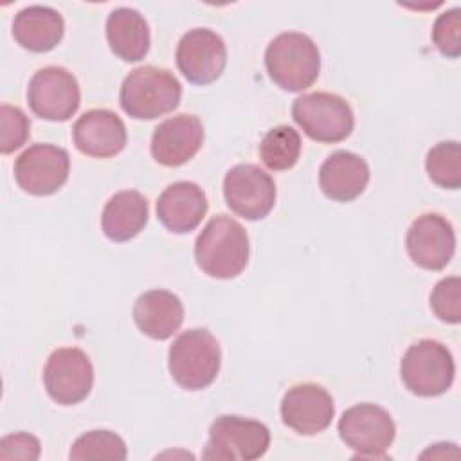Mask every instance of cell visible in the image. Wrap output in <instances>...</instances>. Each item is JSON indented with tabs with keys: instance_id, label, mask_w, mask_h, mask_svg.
I'll return each mask as SVG.
<instances>
[{
	"instance_id": "6da1fadb",
	"label": "cell",
	"mask_w": 461,
	"mask_h": 461,
	"mask_svg": "<svg viewBox=\"0 0 461 461\" xmlns=\"http://www.w3.org/2000/svg\"><path fill=\"white\" fill-rule=\"evenodd\" d=\"M247 230L230 216L218 214L207 221L194 243L198 268L214 279H232L249 263Z\"/></svg>"
},
{
	"instance_id": "7a4b0ae2",
	"label": "cell",
	"mask_w": 461,
	"mask_h": 461,
	"mask_svg": "<svg viewBox=\"0 0 461 461\" xmlns=\"http://www.w3.org/2000/svg\"><path fill=\"white\" fill-rule=\"evenodd\" d=\"M221 366V349L218 340L205 328L182 331L167 353V369L171 378L187 391L209 387Z\"/></svg>"
},
{
	"instance_id": "3957f363",
	"label": "cell",
	"mask_w": 461,
	"mask_h": 461,
	"mask_svg": "<svg viewBox=\"0 0 461 461\" xmlns=\"http://www.w3.org/2000/svg\"><path fill=\"white\" fill-rule=\"evenodd\" d=\"M268 77L286 92L310 88L321 72V52L303 32H281L265 50Z\"/></svg>"
},
{
	"instance_id": "277c9868",
	"label": "cell",
	"mask_w": 461,
	"mask_h": 461,
	"mask_svg": "<svg viewBox=\"0 0 461 461\" xmlns=\"http://www.w3.org/2000/svg\"><path fill=\"white\" fill-rule=\"evenodd\" d=\"M182 85L166 68L144 65L133 68L119 90L121 108L133 119H157L180 104Z\"/></svg>"
},
{
	"instance_id": "5b68a950",
	"label": "cell",
	"mask_w": 461,
	"mask_h": 461,
	"mask_svg": "<svg viewBox=\"0 0 461 461\" xmlns=\"http://www.w3.org/2000/svg\"><path fill=\"white\" fill-rule=\"evenodd\" d=\"M403 385L416 396L430 398L447 393L456 376L450 349L434 339H421L407 348L400 362Z\"/></svg>"
},
{
	"instance_id": "8992f818",
	"label": "cell",
	"mask_w": 461,
	"mask_h": 461,
	"mask_svg": "<svg viewBox=\"0 0 461 461\" xmlns=\"http://www.w3.org/2000/svg\"><path fill=\"white\" fill-rule=\"evenodd\" d=\"M292 117L312 140L324 144L348 139L355 128V115L349 103L330 92L299 95L292 104Z\"/></svg>"
},
{
	"instance_id": "52a82bcc",
	"label": "cell",
	"mask_w": 461,
	"mask_h": 461,
	"mask_svg": "<svg viewBox=\"0 0 461 461\" xmlns=\"http://www.w3.org/2000/svg\"><path fill=\"white\" fill-rule=\"evenodd\" d=\"M270 447V430L258 420L236 414L218 416L209 427V441L203 448V459L252 461Z\"/></svg>"
},
{
	"instance_id": "ba28073f",
	"label": "cell",
	"mask_w": 461,
	"mask_h": 461,
	"mask_svg": "<svg viewBox=\"0 0 461 461\" xmlns=\"http://www.w3.org/2000/svg\"><path fill=\"white\" fill-rule=\"evenodd\" d=\"M339 436L360 459H385L396 436L391 414L375 403H357L339 420Z\"/></svg>"
},
{
	"instance_id": "9c48e42d",
	"label": "cell",
	"mask_w": 461,
	"mask_h": 461,
	"mask_svg": "<svg viewBox=\"0 0 461 461\" xmlns=\"http://www.w3.org/2000/svg\"><path fill=\"white\" fill-rule=\"evenodd\" d=\"M27 103L40 119L68 121L81 103L77 79L63 67H43L29 81Z\"/></svg>"
},
{
	"instance_id": "30bf717a",
	"label": "cell",
	"mask_w": 461,
	"mask_h": 461,
	"mask_svg": "<svg viewBox=\"0 0 461 461\" xmlns=\"http://www.w3.org/2000/svg\"><path fill=\"white\" fill-rule=\"evenodd\" d=\"M43 385L59 405L83 402L94 385V367L88 355L79 348L54 349L43 367Z\"/></svg>"
},
{
	"instance_id": "8fae6325",
	"label": "cell",
	"mask_w": 461,
	"mask_h": 461,
	"mask_svg": "<svg viewBox=\"0 0 461 461\" xmlns=\"http://www.w3.org/2000/svg\"><path fill=\"white\" fill-rule=\"evenodd\" d=\"M223 196L234 214L254 221L265 218L274 209L276 184L259 166L238 164L223 178Z\"/></svg>"
},
{
	"instance_id": "7c38bea8",
	"label": "cell",
	"mask_w": 461,
	"mask_h": 461,
	"mask_svg": "<svg viewBox=\"0 0 461 461\" xmlns=\"http://www.w3.org/2000/svg\"><path fill=\"white\" fill-rule=\"evenodd\" d=\"M68 173V151L54 144H32L14 160L16 184L34 196L54 194L67 182Z\"/></svg>"
},
{
	"instance_id": "4fadbf2b",
	"label": "cell",
	"mask_w": 461,
	"mask_h": 461,
	"mask_svg": "<svg viewBox=\"0 0 461 461\" xmlns=\"http://www.w3.org/2000/svg\"><path fill=\"white\" fill-rule=\"evenodd\" d=\"M176 67L193 85L216 81L227 65V47L220 34L196 27L187 31L176 45Z\"/></svg>"
},
{
	"instance_id": "5bb4252c",
	"label": "cell",
	"mask_w": 461,
	"mask_h": 461,
	"mask_svg": "<svg viewBox=\"0 0 461 461\" xmlns=\"http://www.w3.org/2000/svg\"><path fill=\"white\" fill-rule=\"evenodd\" d=\"M405 247L414 265L425 270H441L450 263L456 250L454 227L445 216L425 212L411 223Z\"/></svg>"
},
{
	"instance_id": "9a60e30c",
	"label": "cell",
	"mask_w": 461,
	"mask_h": 461,
	"mask_svg": "<svg viewBox=\"0 0 461 461\" xmlns=\"http://www.w3.org/2000/svg\"><path fill=\"white\" fill-rule=\"evenodd\" d=\"M283 423L301 436H315L326 430L335 416L331 394L319 384L292 385L281 400Z\"/></svg>"
},
{
	"instance_id": "2e32d148",
	"label": "cell",
	"mask_w": 461,
	"mask_h": 461,
	"mask_svg": "<svg viewBox=\"0 0 461 461\" xmlns=\"http://www.w3.org/2000/svg\"><path fill=\"white\" fill-rule=\"evenodd\" d=\"M203 137V124L196 115H173L155 128L149 144L151 157L166 167L182 166L198 153Z\"/></svg>"
},
{
	"instance_id": "e0dca14e",
	"label": "cell",
	"mask_w": 461,
	"mask_h": 461,
	"mask_svg": "<svg viewBox=\"0 0 461 461\" xmlns=\"http://www.w3.org/2000/svg\"><path fill=\"white\" fill-rule=\"evenodd\" d=\"M72 139L77 151L94 158H110L126 146V126L108 108L85 112L72 126Z\"/></svg>"
},
{
	"instance_id": "ac0fdd59",
	"label": "cell",
	"mask_w": 461,
	"mask_h": 461,
	"mask_svg": "<svg viewBox=\"0 0 461 461\" xmlns=\"http://www.w3.org/2000/svg\"><path fill=\"white\" fill-rule=\"evenodd\" d=\"M207 212V198L194 182L180 180L169 184L157 200L158 221L175 234L194 230Z\"/></svg>"
},
{
	"instance_id": "d6986e66",
	"label": "cell",
	"mask_w": 461,
	"mask_h": 461,
	"mask_svg": "<svg viewBox=\"0 0 461 461\" xmlns=\"http://www.w3.org/2000/svg\"><path fill=\"white\" fill-rule=\"evenodd\" d=\"M369 182L367 162L351 151H333L319 169L321 191L333 202H351L360 196Z\"/></svg>"
},
{
	"instance_id": "ffe728a7",
	"label": "cell",
	"mask_w": 461,
	"mask_h": 461,
	"mask_svg": "<svg viewBox=\"0 0 461 461\" xmlns=\"http://www.w3.org/2000/svg\"><path fill=\"white\" fill-rule=\"evenodd\" d=\"M133 321L149 339L166 340L184 322L182 301L169 290H148L133 304Z\"/></svg>"
},
{
	"instance_id": "44dd1931",
	"label": "cell",
	"mask_w": 461,
	"mask_h": 461,
	"mask_svg": "<svg viewBox=\"0 0 461 461\" xmlns=\"http://www.w3.org/2000/svg\"><path fill=\"white\" fill-rule=\"evenodd\" d=\"M63 32V16L49 5L23 7L13 20V36L16 43L31 52L52 50L61 41Z\"/></svg>"
},
{
	"instance_id": "7402d4cb",
	"label": "cell",
	"mask_w": 461,
	"mask_h": 461,
	"mask_svg": "<svg viewBox=\"0 0 461 461\" xmlns=\"http://www.w3.org/2000/svg\"><path fill=\"white\" fill-rule=\"evenodd\" d=\"M149 207L142 193L124 189L110 196L101 214V227L108 240L122 243L133 240L148 223Z\"/></svg>"
},
{
	"instance_id": "603a6c76",
	"label": "cell",
	"mask_w": 461,
	"mask_h": 461,
	"mask_svg": "<svg viewBox=\"0 0 461 461\" xmlns=\"http://www.w3.org/2000/svg\"><path fill=\"white\" fill-rule=\"evenodd\" d=\"M106 40L112 52L122 61L142 59L151 43L148 22L131 7H117L108 14Z\"/></svg>"
},
{
	"instance_id": "cb8c5ba5",
	"label": "cell",
	"mask_w": 461,
	"mask_h": 461,
	"mask_svg": "<svg viewBox=\"0 0 461 461\" xmlns=\"http://www.w3.org/2000/svg\"><path fill=\"white\" fill-rule=\"evenodd\" d=\"M301 149L303 142L297 130L288 124H279L263 135L259 158L272 171H286L297 164Z\"/></svg>"
},
{
	"instance_id": "d4e9b609",
	"label": "cell",
	"mask_w": 461,
	"mask_h": 461,
	"mask_svg": "<svg viewBox=\"0 0 461 461\" xmlns=\"http://www.w3.org/2000/svg\"><path fill=\"white\" fill-rule=\"evenodd\" d=\"M429 178L445 189L461 185V146L457 140H441L432 146L425 158Z\"/></svg>"
},
{
	"instance_id": "484cf974",
	"label": "cell",
	"mask_w": 461,
	"mask_h": 461,
	"mask_svg": "<svg viewBox=\"0 0 461 461\" xmlns=\"http://www.w3.org/2000/svg\"><path fill=\"white\" fill-rule=\"evenodd\" d=\"M128 450L124 439L112 430H90L81 434L68 452V457L74 461H90V459H126Z\"/></svg>"
},
{
	"instance_id": "4316f807",
	"label": "cell",
	"mask_w": 461,
	"mask_h": 461,
	"mask_svg": "<svg viewBox=\"0 0 461 461\" xmlns=\"http://www.w3.org/2000/svg\"><path fill=\"white\" fill-rule=\"evenodd\" d=\"M430 310L448 324L461 321V281L457 276L443 277L430 292Z\"/></svg>"
},
{
	"instance_id": "83f0119b",
	"label": "cell",
	"mask_w": 461,
	"mask_h": 461,
	"mask_svg": "<svg viewBox=\"0 0 461 461\" xmlns=\"http://www.w3.org/2000/svg\"><path fill=\"white\" fill-rule=\"evenodd\" d=\"M0 151L4 155L22 148L31 137V122L23 110L18 106H0Z\"/></svg>"
},
{
	"instance_id": "f1b7e54d",
	"label": "cell",
	"mask_w": 461,
	"mask_h": 461,
	"mask_svg": "<svg viewBox=\"0 0 461 461\" xmlns=\"http://www.w3.org/2000/svg\"><path fill=\"white\" fill-rule=\"evenodd\" d=\"M432 41L447 58H459L461 54V11L452 7L441 13L432 25Z\"/></svg>"
},
{
	"instance_id": "f546056e",
	"label": "cell",
	"mask_w": 461,
	"mask_h": 461,
	"mask_svg": "<svg viewBox=\"0 0 461 461\" xmlns=\"http://www.w3.org/2000/svg\"><path fill=\"white\" fill-rule=\"evenodd\" d=\"M41 445L36 436L29 432H14L0 439V459H25L34 461L40 457Z\"/></svg>"
}]
</instances>
